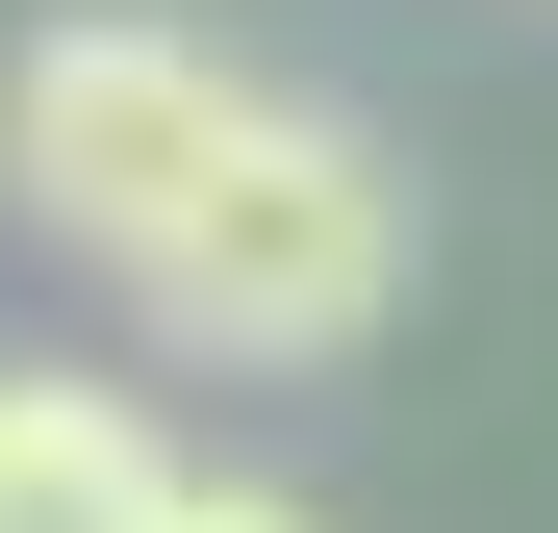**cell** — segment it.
I'll use <instances>...</instances> for the list:
<instances>
[{"mask_svg":"<svg viewBox=\"0 0 558 533\" xmlns=\"http://www.w3.org/2000/svg\"><path fill=\"white\" fill-rule=\"evenodd\" d=\"M128 305H153L178 355H229V381H305V355H355V330L407 305V178L355 153L330 102H254V128L204 153V204L128 254Z\"/></svg>","mask_w":558,"mask_h":533,"instance_id":"cell-1","label":"cell"},{"mask_svg":"<svg viewBox=\"0 0 558 533\" xmlns=\"http://www.w3.org/2000/svg\"><path fill=\"white\" fill-rule=\"evenodd\" d=\"M229 128H254V76H229V51H178V26H128V0H76V26L0 51V178H26V229H51V254H102V280L204 204V153H229Z\"/></svg>","mask_w":558,"mask_h":533,"instance_id":"cell-2","label":"cell"},{"mask_svg":"<svg viewBox=\"0 0 558 533\" xmlns=\"http://www.w3.org/2000/svg\"><path fill=\"white\" fill-rule=\"evenodd\" d=\"M178 458H153V407L128 381H26L0 355V533H153Z\"/></svg>","mask_w":558,"mask_h":533,"instance_id":"cell-3","label":"cell"},{"mask_svg":"<svg viewBox=\"0 0 558 533\" xmlns=\"http://www.w3.org/2000/svg\"><path fill=\"white\" fill-rule=\"evenodd\" d=\"M153 533H305V508H279V483H178Z\"/></svg>","mask_w":558,"mask_h":533,"instance_id":"cell-4","label":"cell"}]
</instances>
